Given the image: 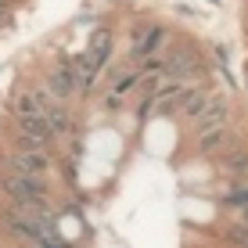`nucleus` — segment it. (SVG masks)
Listing matches in <instances>:
<instances>
[{
  "mask_svg": "<svg viewBox=\"0 0 248 248\" xmlns=\"http://www.w3.org/2000/svg\"><path fill=\"white\" fill-rule=\"evenodd\" d=\"M4 7H7V0H0V11H4Z\"/></svg>",
  "mask_w": 248,
  "mask_h": 248,
  "instance_id": "39448f33",
  "label": "nucleus"
},
{
  "mask_svg": "<svg viewBox=\"0 0 248 248\" xmlns=\"http://www.w3.org/2000/svg\"><path fill=\"white\" fill-rule=\"evenodd\" d=\"M7 166H11V169H22V173H32V176H44L47 169H50V155H47V148L15 144V151L7 155Z\"/></svg>",
  "mask_w": 248,
  "mask_h": 248,
  "instance_id": "7ed1b4c3",
  "label": "nucleus"
},
{
  "mask_svg": "<svg viewBox=\"0 0 248 248\" xmlns=\"http://www.w3.org/2000/svg\"><path fill=\"white\" fill-rule=\"evenodd\" d=\"M166 50V29L162 25H144V29L133 32V44H130V62L137 68H144L151 58H158Z\"/></svg>",
  "mask_w": 248,
  "mask_h": 248,
  "instance_id": "f257e3e1",
  "label": "nucleus"
},
{
  "mask_svg": "<svg viewBox=\"0 0 248 248\" xmlns=\"http://www.w3.org/2000/svg\"><path fill=\"white\" fill-rule=\"evenodd\" d=\"M47 93H50V97H58V101H72L76 93H83L79 72H76V62H72V58L58 62V65L47 72Z\"/></svg>",
  "mask_w": 248,
  "mask_h": 248,
  "instance_id": "f03ea898",
  "label": "nucleus"
},
{
  "mask_svg": "<svg viewBox=\"0 0 248 248\" xmlns=\"http://www.w3.org/2000/svg\"><path fill=\"white\" fill-rule=\"evenodd\" d=\"M223 169L234 176V180H248V151L245 148L227 151V155H223Z\"/></svg>",
  "mask_w": 248,
  "mask_h": 248,
  "instance_id": "20e7f679",
  "label": "nucleus"
}]
</instances>
